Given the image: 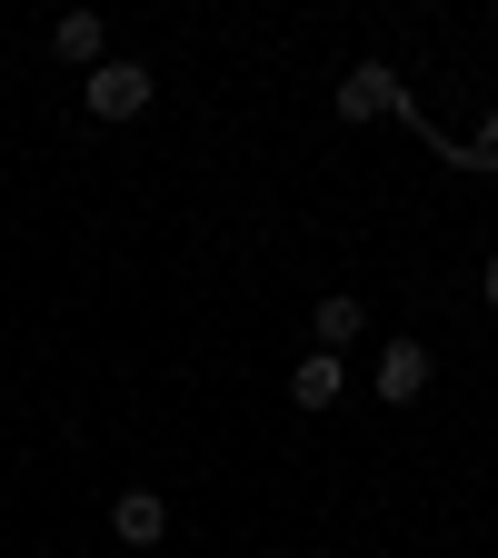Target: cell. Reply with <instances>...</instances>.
Listing matches in <instances>:
<instances>
[{"label":"cell","instance_id":"obj_3","mask_svg":"<svg viewBox=\"0 0 498 558\" xmlns=\"http://www.w3.org/2000/svg\"><path fill=\"white\" fill-rule=\"evenodd\" d=\"M110 529L130 548H160L170 538V499H160V488H120V499H110Z\"/></svg>","mask_w":498,"mask_h":558},{"label":"cell","instance_id":"obj_8","mask_svg":"<svg viewBox=\"0 0 498 558\" xmlns=\"http://www.w3.org/2000/svg\"><path fill=\"white\" fill-rule=\"evenodd\" d=\"M459 160H469V170H478V180H498V110H488V130H478V140H469V150H459Z\"/></svg>","mask_w":498,"mask_h":558},{"label":"cell","instance_id":"obj_5","mask_svg":"<svg viewBox=\"0 0 498 558\" xmlns=\"http://www.w3.org/2000/svg\"><path fill=\"white\" fill-rule=\"evenodd\" d=\"M360 329H369V300H349V290H329V300L309 310V339H319V360H339V349L360 339Z\"/></svg>","mask_w":498,"mask_h":558},{"label":"cell","instance_id":"obj_2","mask_svg":"<svg viewBox=\"0 0 498 558\" xmlns=\"http://www.w3.org/2000/svg\"><path fill=\"white\" fill-rule=\"evenodd\" d=\"M399 100H409V81L399 70H379V60H360L339 81V120H399Z\"/></svg>","mask_w":498,"mask_h":558},{"label":"cell","instance_id":"obj_7","mask_svg":"<svg viewBox=\"0 0 498 558\" xmlns=\"http://www.w3.org/2000/svg\"><path fill=\"white\" fill-rule=\"evenodd\" d=\"M290 399H300V409H329V399H339V360H319V349H309L300 379H290Z\"/></svg>","mask_w":498,"mask_h":558},{"label":"cell","instance_id":"obj_4","mask_svg":"<svg viewBox=\"0 0 498 558\" xmlns=\"http://www.w3.org/2000/svg\"><path fill=\"white\" fill-rule=\"evenodd\" d=\"M418 389H429V349H418V339H379V399L409 409Z\"/></svg>","mask_w":498,"mask_h":558},{"label":"cell","instance_id":"obj_1","mask_svg":"<svg viewBox=\"0 0 498 558\" xmlns=\"http://www.w3.org/2000/svg\"><path fill=\"white\" fill-rule=\"evenodd\" d=\"M150 90H160V81H150L139 60H100L90 81H81V100H90L100 120H139V110H150Z\"/></svg>","mask_w":498,"mask_h":558},{"label":"cell","instance_id":"obj_6","mask_svg":"<svg viewBox=\"0 0 498 558\" xmlns=\"http://www.w3.org/2000/svg\"><path fill=\"white\" fill-rule=\"evenodd\" d=\"M50 50H60V60H81V70H100V11H60Z\"/></svg>","mask_w":498,"mask_h":558},{"label":"cell","instance_id":"obj_9","mask_svg":"<svg viewBox=\"0 0 498 558\" xmlns=\"http://www.w3.org/2000/svg\"><path fill=\"white\" fill-rule=\"evenodd\" d=\"M488 310H498V250H488Z\"/></svg>","mask_w":498,"mask_h":558}]
</instances>
